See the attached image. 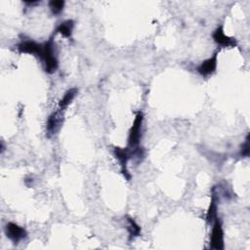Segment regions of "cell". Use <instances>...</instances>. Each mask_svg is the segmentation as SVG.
Masks as SVG:
<instances>
[{"label":"cell","mask_w":250,"mask_h":250,"mask_svg":"<svg viewBox=\"0 0 250 250\" xmlns=\"http://www.w3.org/2000/svg\"><path fill=\"white\" fill-rule=\"evenodd\" d=\"M144 121V114L143 112L139 111L134 119L133 125L129 131V137H128V146L131 148H136L140 143L141 139V131H142V125Z\"/></svg>","instance_id":"cell-2"},{"label":"cell","mask_w":250,"mask_h":250,"mask_svg":"<svg viewBox=\"0 0 250 250\" xmlns=\"http://www.w3.org/2000/svg\"><path fill=\"white\" fill-rule=\"evenodd\" d=\"M210 247L215 250L224 249V230L222 222L216 218L213 224L212 232L210 236Z\"/></svg>","instance_id":"cell-3"},{"label":"cell","mask_w":250,"mask_h":250,"mask_svg":"<svg viewBox=\"0 0 250 250\" xmlns=\"http://www.w3.org/2000/svg\"><path fill=\"white\" fill-rule=\"evenodd\" d=\"M18 50L20 53L30 54L39 57L42 50V44H39L33 40H24L18 45Z\"/></svg>","instance_id":"cell-9"},{"label":"cell","mask_w":250,"mask_h":250,"mask_svg":"<svg viewBox=\"0 0 250 250\" xmlns=\"http://www.w3.org/2000/svg\"><path fill=\"white\" fill-rule=\"evenodd\" d=\"M73 27H74V21L72 20H66L60 23V25L56 29V32H59L62 36L68 38L72 34Z\"/></svg>","instance_id":"cell-12"},{"label":"cell","mask_w":250,"mask_h":250,"mask_svg":"<svg viewBox=\"0 0 250 250\" xmlns=\"http://www.w3.org/2000/svg\"><path fill=\"white\" fill-rule=\"evenodd\" d=\"M62 110L59 109L57 111H54L48 118L47 120V124H46V132L48 137H51L53 135H55L60 128L62 127Z\"/></svg>","instance_id":"cell-6"},{"label":"cell","mask_w":250,"mask_h":250,"mask_svg":"<svg viewBox=\"0 0 250 250\" xmlns=\"http://www.w3.org/2000/svg\"><path fill=\"white\" fill-rule=\"evenodd\" d=\"M240 154L244 157H247L249 155V135H247L244 144H242Z\"/></svg>","instance_id":"cell-15"},{"label":"cell","mask_w":250,"mask_h":250,"mask_svg":"<svg viewBox=\"0 0 250 250\" xmlns=\"http://www.w3.org/2000/svg\"><path fill=\"white\" fill-rule=\"evenodd\" d=\"M113 154L115 156V158L119 161L120 166H121V172L124 176V178L126 180H130L131 179V175L127 169V163L128 160L131 157V152L128 148H123V147H114L113 149Z\"/></svg>","instance_id":"cell-4"},{"label":"cell","mask_w":250,"mask_h":250,"mask_svg":"<svg viewBox=\"0 0 250 250\" xmlns=\"http://www.w3.org/2000/svg\"><path fill=\"white\" fill-rule=\"evenodd\" d=\"M217 202H218V198H217V194L213 188L212 190V195H211V201H210V205L208 207L207 213H206V221L207 223H211L212 221H214L216 219V213H217Z\"/></svg>","instance_id":"cell-10"},{"label":"cell","mask_w":250,"mask_h":250,"mask_svg":"<svg viewBox=\"0 0 250 250\" xmlns=\"http://www.w3.org/2000/svg\"><path fill=\"white\" fill-rule=\"evenodd\" d=\"M5 233L7 237L14 243H18L24 239L27 235L26 230L15 223H8L5 227Z\"/></svg>","instance_id":"cell-5"},{"label":"cell","mask_w":250,"mask_h":250,"mask_svg":"<svg viewBox=\"0 0 250 250\" xmlns=\"http://www.w3.org/2000/svg\"><path fill=\"white\" fill-rule=\"evenodd\" d=\"M77 93H78V90L76 88H71L67 90L59 102V109L63 110L73 101Z\"/></svg>","instance_id":"cell-11"},{"label":"cell","mask_w":250,"mask_h":250,"mask_svg":"<svg viewBox=\"0 0 250 250\" xmlns=\"http://www.w3.org/2000/svg\"><path fill=\"white\" fill-rule=\"evenodd\" d=\"M214 41L222 47H234L236 46V40L225 34L223 26H218L212 34Z\"/></svg>","instance_id":"cell-8"},{"label":"cell","mask_w":250,"mask_h":250,"mask_svg":"<svg viewBox=\"0 0 250 250\" xmlns=\"http://www.w3.org/2000/svg\"><path fill=\"white\" fill-rule=\"evenodd\" d=\"M39 58L43 62L44 69L48 73H53L58 68V60L55 56L54 42L53 39H49L47 42L42 44V50Z\"/></svg>","instance_id":"cell-1"},{"label":"cell","mask_w":250,"mask_h":250,"mask_svg":"<svg viewBox=\"0 0 250 250\" xmlns=\"http://www.w3.org/2000/svg\"><path fill=\"white\" fill-rule=\"evenodd\" d=\"M218 62V53H215L212 57L203 61L197 66V72L202 76H208L215 72Z\"/></svg>","instance_id":"cell-7"},{"label":"cell","mask_w":250,"mask_h":250,"mask_svg":"<svg viewBox=\"0 0 250 250\" xmlns=\"http://www.w3.org/2000/svg\"><path fill=\"white\" fill-rule=\"evenodd\" d=\"M49 7L54 15H59L62 12L64 7V1L62 0H52L49 2Z\"/></svg>","instance_id":"cell-14"},{"label":"cell","mask_w":250,"mask_h":250,"mask_svg":"<svg viewBox=\"0 0 250 250\" xmlns=\"http://www.w3.org/2000/svg\"><path fill=\"white\" fill-rule=\"evenodd\" d=\"M127 222H128V231H129V235H130V239H134L135 237L139 236L141 234V227L137 224V222L130 218L127 217Z\"/></svg>","instance_id":"cell-13"}]
</instances>
